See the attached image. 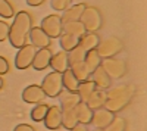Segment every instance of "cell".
Segmentation results:
<instances>
[{
    "label": "cell",
    "mask_w": 147,
    "mask_h": 131,
    "mask_svg": "<svg viewBox=\"0 0 147 131\" xmlns=\"http://www.w3.org/2000/svg\"><path fill=\"white\" fill-rule=\"evenodd\" d=\"M32 28V19L31 15L27 10H21L15 15L13 22L9 27V37L7 40L10 41V44L16 47V49H21L22 46L27 44V38L28 34Z\"/></svg>",
    "instance_id": "obj_1"
},
{
    "label": "cell",
    "mask_w": 147,
    "mask_h": 131,
    "mask_svg": "<svg viewBox=\"0 0 147 131\" xmlns=\"http://www.w3.org/2000/svg\"><path fill=\"white\" fill-rule=\"evenodd\" d=\"M134 96V87L124 84L116 87H109V91L106 93V102L105 108L110 112H119L127 108V105L131 102Z\"/></svg>",
    "instance_id": "obj_2"
},
{
    "label": "cell",
    "mask_w": 147,
    "mask_h": 131,
    "mask_svg": "<svg viewBox=\"0 0 147 131\" xmlns=\"http://www.w3.org/2000/svg\"><path fill=\"white\" fill-rule=\"evenodd\" d=\"M41 88L46 96L49 97H59V94L63 91V82H62V72H53L47 74L41 82Z\"/></svg>",
    "instance_id": "obj_3"
},
{
    "label": "cell",
    "mask_w": 147,
    "mask_h": 131,
    "mask_svg": "<svg viewBox=\"0 0 147 131\" xmlns=\"http://www.w3.org/2000/svg\"><path fill=\"white\" fill-rule=\"evenodd\" d=\"M80 21L84 24L85 30H87L88 32L99 31L103 25V18H102L100 10L97 7H94V6H85Z\"/></svg>",
    "instance_id": "obj_4"
},
{
    "label": "cell",
    "mask_w": 147,
    "mask_h": 131,
    "mask_svg": "<svg viewBox=\"0 0 147 131\" xmlns=\"http://www.w3.org/2000/svg\"><path fill=\"white\" fill-rule=\"evenodd\" d=\"M122 49H124V44H122V41L118 37H107L105 40H100L96 47L97 53H99L102 59L115 57Z\"/></svg>",
    "instance_id": "obj_5"
},
{
    "label": "cell",
    "mask_w": 147,
    "mask_h": 131,
    "mask_svg": "<svg viewBox=\"0 0 147 131\" xmlns=\"http://www.w3.org/2000/svg\"><path fill=\"white\" fill-rule=\"evenodd\" d=\"M100 66L106 71V74H107L110 78H116V80L125 77L127 71H128V66H127L125 61H121V59H116V57H106V59H102Z\"/></svg>",
    "instance_id": "obj_6"
},
{
    "label": "cell",
    "mask_w": 147,
    "mask_h": 131,
    "mask_svg": "<svg viewBox=\"0 0 147 131\" xmlns=\"http://www.w3.org/2000/svg\"><path fill=\"white\" fill-rule=\"evenodd\" d=\"M41 30L49 35L50 38H59L60 35L63 34V22L62 18L59 15L53 14V15H49L41 21Z\"/></svg>",
    "instance_id": "obj_7"
},
{
    "label": "cell",
    "mask_w": 147,
    "mask_h": 131,
    "mask_svg": "<svg viewBox=\"0 0 147 131\" xmlns=\"http://www.w3.org/2000/svg\"><path fill=\"white\" fill-rule=\"evenodd\" d=\"M35 47L32 44H25L22 46L18 50L16 56H15V66L18 69H28L30 66H32V61L35 56Z\"/></svg>",
    "instance_id": "obj_8"
},
{
    "label": "cell",
    "mask_w": 147,
    "mask_h": 131,
    "mask_svg": "<svg viewBox=\"0 0 147 131\" xmlns=\"http://www.w3.org/2000/svg\"><path fill=\"white\" fill-rule=\"evenodd\" d=\"M44 125L47 130H59L62 127V108L59 105L49 106V111L44 118Z\"/></svg>",
    "instance_id": "obj_9"
},
{
    "label": "cell",
    "mask_w": 147,
    "mask_h": 131,
    "mask_svg": "<svg viewBox=\"0 0 147 131\" xmlns=\"http://www.w3.org/2000/svg\"><path fill=\"white\" fill-rule=\"evenodd\" d=\"M115 113L107 111L106 108H100V109H96L93 111V118H91V124L99 128V130H105L110 122L113 121Z\"/></svg>",
    "instance_id": "obj_10"
},
{
    "label": "cell",
    "mask_w": 147,
    "mask_h": 131,
    "mask_svg": "<svg viewBox=\"0 0 147 131\" xmlns=\"http://www.w3.org/2000/svg\"><path fill=\"white\" fill-rule=\"evenodd\" d=\"M28 37L31 40V44L35 47V49H44V47H50L52 38L41 30V27H34L31 28Z\"/></svg>",
    "instance_id": "obj_11"
},
{
    "label": "cell",
    "mask_w": 147,
    "mask_h": 131,
    "mask_svg": "<svg viewBox=\"0 0 147 131\" xmlns=\"http://www.w3.org/2000/svg\"><path fill=\"white\" fill-rule=\"evenodd\" d=\"M46 97V94L41 88V86H37V84H31L27 88H24L22 91V99L25 103H31V105H37V103H41Z\"/></svg>",
    "instance_id": "obj_12"
},
{
    "label": "cell",
    "mask_w": 147,
    "mask_h": 131,
    "mask_svg": "<svg viewBox=\"0 0 147 131\" xmlns=\"http://www.w3.org/2000/svg\"><path fill=\"white\" fill-rule=\"evenodd\" d=\"M53 53L49 47H44V49H38L35 52L34 61H32V66L37 71H43L47 66H50V59H52Z\"/></svg>",
    "instance_id": "obj_13"
},
{
    "label": "cell",
    "mask_w": 147,
    "mask_h": 131,
    "mask_svg": "<svg viewBox=\"0 0 147 131\" xmlns=\"http://www.w3.org/2000/svg\"><path fill=\"white\" fill-rule=\"evenodd\" d=\"M50 66L53 68V71H56V72H65V71L69 68L68 52L60 50V52L55 53L50 59Z\"/></svg>",
    "instance_id": "obj_14"
},
{
    "label": "cell",
    "mask_w": 147,
    "mask_h": 131,
    "mask_svg": "<svg viewBox=\"0 0 147 131\" xmlns=\"http://www.w3.org/2000/svg\"><path fill=\"white\" fill-rule=\"evenodd\" d=\"M91 75H93V82L96 84V87H99L100 90H106L112 86V78L106 74V71L102 66L94 69L91 72Z\"/></svg>",
    "instance_id": "obj_15"
},
{
    "label": "cell",
    "mask_w": 147,
    "mask_h": 131,
    "mask_svg": "<svg viewBox=\"0 0 147 131\" xmlns=\"http://www.w3.org/2000/svg\"><path fill=\"white\" fill-rule=\"evenodd\" d=\"M75 115H77V120L80 124H84V125H88L91 124V118H93V111L88 108V105L85 102H80L75 108Z\"/></svg>",
    "instance_id": "obj_16"
},
{
    "label": "cell",
    "mask_w": 147,
    "mask_h": 131,
    "mask_svg": "<svg viewBox=\"0 0 147 131\" xmlns=\"http://www.w3.org/2000/svg\"><path fill=\"white\" fill-rule=\"evenodd\" d=\"M63 32L81 38V37H84V35L87 34V30H85L84 24L81 21H71V22H65L63 24Z\"/></svg>",
    "instance_id": "obj_17"
},
{
    "label": "cell",
    "mask_w": 147,
    "mask_h": 131,
    "mask_svg": "<svg viewBox=\"0 0 147 131\" xmlns=\"http://www.w3.org/2000/svg\"><path fill=\"white\" fill-rule=\"evenodd\" d=\"M85 9V5L84 3H80V5H74V6H69L66 10H63L62 14V22H71V21H80L81 19V15Z\"/></svg>",
    "instance_id": "obj_18"
},
{
    "label": "cell",
    "mask_w": 147,
    "mask_h": 131,
    "mask_svg": "<svg viewBox=\"0 0 147 131\" xmlns=\"http://www.w3.org/2000/svg\"><path fill=\"white\" fill-rule=\"evenodd\" d=\"M105 102H106V93L103 90H94L85 103L88 105V108L91 111H96V109L105 108Z\"/></svg>",
    "instance_id": "obj_19"
},
{
    "label": "cell",
    "mask_w": 147,
    "mask_h": 131,
    "mask_svg": "<svg viewBox=\"0 0 147 131\" xmlns=\"http://www.w3.org/2000/svg\"><path fill=\"white\" fill-rule=\"evenodd\" d=\"M59 96H60V108H62V111H65V109H74L81 102L80 100V96H78L77 93L66 91V93H60Z\"/></svg>",
    "instance_id": "obj_20"
},
{
    "label": "cell",
    "mask_w": 147,
    "mask_h": 131,
    "mask_svg": "<svg viewBox=\"0 0 147 131\" xmlns=\"http://www.w3.org/2000/svg\"><path fill=\"white\" fill-rule=\"evenodd\" d=\"M62 82H63V88H66V91L77 93L78 86H80V81L77 80L75 75H74L71 68H68L65 72H62Z\"/></svg>",
    "instance_id": "obj_21"
},
{
    "label": "cell",
    "mask_w": 147,
    "mask_h": 131,
    "mask_svg": "<svg viewBox=\"0 0 147 131\" xmlns=\"http://www.w3.org/2000/svg\"><path fill=\"white\" fill-rule=\"evenodd\" d=\"M94 90H96V84L93 82V80H85V81H81L80 82L77 94L80 96V100L81 102H87Z\"/></svg>",
    "instance_id": "obj_22"
},
{
    "label": "cell",
    "mask_w": 147,
    "mask_h": 131,
    "mask_svg": "<svg viewBox=\"0 0 147 131\" xmlns=\"http://www.w3.org/2000/svg\"><path fill=\"white\" fill-rule=\"evenodd\" d=\"M99 41H100V38H99V35H97L96 32H88V34H85L84 37L80 38V44L78 46H81L85 52H88V50L96 49L97 44H99Z\"/></svg>",
    "instance_id": "obj_23"
},
{
    "label": "cell",
    "mask_w": 147,
    "mask_h": 131,
    "mask_svg": "<svg viewBox=\"0 0 147 131\" xmlns=\"http://www.w3.org/2000/svg\"><path fill=\"white\" fill-rule=\"evenodd\" d=\"M84 63L87 65V68H88L90 72H93L94 69H97V68L100 66V63H102V57L99 56V53H97V50H96V49L88 50L87 53H85Z\"/></svg>",
    "instance_id": "obj_24"
},
{
    "label": "cell",
    "mask_w": 147,
    "mask_h": 131,
    "mask_svg": "<svg viewBox=\"0 0 147 131\" xmlns=\"http://www.w3.org/2000/svg\"><path fill=\"white\" fill-rule=\"evenodd\" d=\"M59 41H60L62 50H65V52H71L72 49H75V47L80 44L78 37H74V35H69V34H65V32L59 37Z\"/></svg>",
    "instance_id": "obj_25"
},
{
    "label": "cell",
    "mask_w": 147,
    "mask_h": 131,
    "mask_svg": "<svg viewBox=\"0 0 147 131\" xmlns=\"http://www.w3.org/2000/svg\"><path fill=\"white\" fill-rule=\"evenodd\" d=\"M69 68H71V71L74 72V75L77 77V80H78L80 82H81V81H85V80H90V75H91V72L88 71L87 65H85L84 62L75 63V65L69 66Z\"/></svg>",
    "instance_id": "obj_26"
},
{
    "label": "cell",
    "mask_w": 147,
    "mask_h": 131,
    "mask_svg": "<svg viewBox=\"0 0 147 131\" xmlns=\"http://www.w3.org/2000/svg\"><path fill=\"white\" fill-rule=\"evenodd\" d=\"M78 122L77 120V115H75V111L74 109H65L62 111V127H65L66 130H71L74 128Z\"/></svg>",
    "instance_id": "obj_27"
},
{
    "label": "cell",
    "mask_w": 147,
    "mask_h": 131,
    "mask_svg": "<svg viewBox=\"0 0 147 131\" xmlns=\"http://www.w3.org/2000/svg\"><path fill=\"white\" fill-rule=\"evenodd\" d=\"M85 52L81 46H77L75 49H72L71 52H68V61H69V66L75 65V63H80V62H84L85 59Z\"/></svg>",
    "instance_id": "obj_28"
},
{
    "label": "cell",
    "mask_w": 147,
    "mask_h": 131,
    "mask_svg": "<svg viewBox=\"0 0 147 131\" xmlns=\"http://www.w3.org/2000/svg\"><path fill=\"white\" fill-rule=\"evenodd\" d=\"M47 111H49V105L37 103L34 108H32V111H31V120L35 121V122H41V121H44Z\"/></svg>",
    "instance_id": "obj_29"
},
{
    "label": "cell",
    "mask_w": 147,
    "mask_h": 131,
    "mask_svg": "<svg viewBox=\"0 0 147 131\" xmlns=\"http://www.w3.org/2000/svg\"><path fill=\"white\" fill-rule=\"evenodd\" d=\"M0 16L5 19L15 16V9L9 0H0Z\"/></svg>",
    "instance_id": "obj_30"
},
{
    "label": "cell",
    "mask_w": 147,
    "mask_h": 131,
    "mask_svg": "<svg viewBox=\"0 0 147 131\" xmlns=\"http://www.w3.org/2000/svg\"><path fill=\"white\" fill-rule=\"evenodd\" d=\"M125 128H127V122L124 118H113V121L103 131H125Z\"/></svg>",
    "instance_id": "obj_31"
},
{
    "label": "cell",
    "mask_w": 147,
    "mask_h": 131,
    "mask_svg": "<svg viewBox=\"0 0 147 131\" xmlns=\"http://www.w3.org/2000/svg\"><path fill=\"white\" fill-rule=\"evenodd\" d=\"M71 2L72 0H52L50 6H52V9H55L57 12H63L71 6Z\"/></svg>",
    "instance_id": "obj_32"
},
{
    "label": "cell",
    "mask_w": 147,
    "mask_h": 131,
    "mask_svg": "<svg viewBox=\"0 0 147 131\" xmlns=\"http://www.w3.org/2000/svg\"><path fill=\"white\" fill-rule=\"evenodd\" d=\"M9 24L5 21H0V43H3L9 37Z\"/></svg>",
    "instance_id": "obj_33"
},
{
    "label": "cell",
    "mask_w": 147,
    "mask_h": 131,
    "mask_svg": "<svg viewBox=\"0 0 147 131\" xmlns=\"http://www.w3.org/2000/svg\"><path fill=\"white\" fill-rule=\"evenodd\" d=\"M9 69H10V66H9L7 59L3 57V56H0V75L7 74V72H9Z\"/></svg>",
    "instance_id": "obj_34"
},
{
    "label": "cell",
    "mask_w": 147,
    "mask_h": 131,
    "mask_svg": "<svg viewBox=\"0 0 147 131\" xmlns=\"http://www.w3.org/2000/svg\"><path fill=\"white\" fill-rule=\"evenodd\" d=\"M13 131H35V130H34L30 124H19V125L15 127Z\"/></svg>",
    "instance_id": "obj_35"
},
{
    "label": "cell",
    "mask_w": 147,
    "mask_h": 131,
    "mask_svg": "<svg viewBox=\"0 0 147 131\" xmlns=\"http://www.w3.org/2000/svg\"><path fill=\"white\" fill-rule=\"evenodd\" d=\"M27 2V5L28 6H32V7H35V6H41L46 0H25Z\"/></svg>",
    "instance_id": "obj_36"
},
{
    "label": "cell",
    "mask_w": 147,
    "mask_h": 131,
    "mask_svg": "<svg viewBox=\"0 0 147 131\" xmlns=\"http://www.w3.org/2000/svg\"><path fill=\"white\" fill-rule=\"evenodd\" d=\"M71 131H88V130H87V125H84V124H77L74 128H71Z\"/></svg>",
    "instance_id": "obj_37"
},
{
    "label": "cell",
    "mask_w": 147,
    "mask_h": 131,
    "mask_svg": "<svg viewBox=\"0 0 147 131\" xmlns=\"http://www.w3.org/2000/svg\"><path fill=\"white\" fill-rule=\"evenodd\" d=\"M3 84H5V81H3V78H2V75H0V90L3 88Z\"/></svg>",
    "instance_id": "obj_38"
},
{
    "label": "cell",
    "mask_w": 147,
    "mask_h": 131,
    "mask_svg": "<svg viewBox=\"0 0 147 131\" xmlns=\"http://www.w3.org/2000/svg\"><path fill=\"white\" fill-rule=\"evenodd\" d=\"M93 131H103V130H99V128H96V130H93Z\"/></svg>",
    "instance_id": "obj_39"
}]
</instances>
